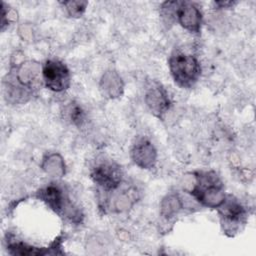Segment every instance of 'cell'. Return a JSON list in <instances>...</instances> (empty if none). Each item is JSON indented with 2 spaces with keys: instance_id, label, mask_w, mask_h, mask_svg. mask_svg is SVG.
Returning a JSON list of instances; mask_svg holds the SVG:
<instances>
[{
  "instance_id": "obj_1",
  "label": "cell",
  "mask_w": 256,
  "mask_h": 256,
  "mask_svg": "<svg viewBox=\"0 0 256 256\" xmlns=\"http://www.w3.org/2000/svg\"><path fill=\"white\" fill-rule=\"evenodd\" d=\"M196 183L192 187L191 195L203 206L218 208L226 195L224 185L214 171H200L195 173Z\"/></svg>"
},
{
  "instance_id": "obj_2",
  "label": "cell",
  "mask_w": 256,
  "mask_h": 256,
  "mask_svg": "<svg viewBox=\"0 0 256 256\" xmlns=\"http://www.w3.org/2000/svg\"><path fill=\"white\" fill-rule=\"evenodd\" d=\"M162 16L168 21L175 19L186 30L199 33L202 25V14L200 9L188 1H167L161 6Z\"/></svg>"
},
{
  "instance_id": "obj_3",
  "label": "cell",
  "mask_w": 256,
  "mask_h": 256,
  "mask_svg": "<svg viewBox=\"0 0 256 256\" xmlns=\"http://www.w3.org/2000/svg\"><path fill=\"white\" fill-rule=\"evenodd\" d=\"M169 69L175 83L182 88H191L199 79L201 67L198 60L182 52H174L169 58Z\"/></svg>"
},
{
  "instance_id": "obj_4",
  "label": "cell",
  "mask_w": 256,
  "mask_h": 256,
  "mask_svg": "<svg viewBox=\"0 0 256 256\" xmlns=\"http://www.w3.org/2000/svg\"><path fill=\"white\" fill-rule=\"evenodd\" d=\"M37 196L57 214L76 223L81 221L82 215L80 210L74 207L68 196L58 185L54 183L47 185L38 191Z\"/></svg>"
},
{
  "instance_id": "obj_5",
  "label": "cell",
  "mask_w": 256,
  "mask_h": 256,
  "mask_svg": "<svg viewBox=\"0 0 256 256\" xmlns=\"http://www.w3.org/2000/svg\"><path fill=\"white\" fill-rule=\"evenodd\" d=\"M70 79L69 69L59 60H48L42 68V80L51 91H65L70 86Z\"/></svg>"
},
{
  "instance_id": "obj_6",
  "label": "cell",
  "mask_w": 256,
  "mask_h": 256,
  "mask_svg": "<svg viewBox=\"0 0 256 256\" xmlns=\"http://www.w3.org/2000/svg\"><path fill=\"white\" fill-rule=\"evenodd\" d=\"M92 181L105 192L118 189L122 182V170L113 162H102L91 172Z\"/></svg>"
},
{
  "instance_id": "obj_7",
  "label": "cell",
  "mask_w": 256,
  "mask_h": 256,
  "mask_svg": "<svg viewBox=\"0 0 256 256\" xmlns=\"http://www.w3.org/2000/svg\"><path fill=\"white\" fill-rule=\"evenodd\" d=\"M221 223L226 233L236 232L239 224L245 218V209L241 203L231 195L225 197L223 203L218 207Z\"/></svg>"
},
{
  "instance_id": "obj_8",
  "label": "cell",
  "mask_w": 256,
  "mask_h": 256,
  "mask_svg": "<svg viewBox=\"0 0 256 256\" xmlns=\"http://www.w3.org/2000/svg\"><path fill=\"white\" fill-rule=\"evenodd\" d=\"M145 103L154 116L163 119L170 108V99L166 89L161 83L152 80L147 84L145 92Z\"/></svg>"
},
{
  "instance_id": "obj_9",
  "label": "cell",
  "mask_w": 256,
  "mask_h": 256,
  "mask_svg": "<svg viewBox=\"0 0 256 256\" xmlns=\"http://www.w3.org/2000/svg\"><path fill=\"white\" fill-rule=\"evenodd\" d=\"M131 158L142 169H151L157 161V151L154 145L145 138L139 139L131 149Z\"/></svg>"
},
{
  "instance_id": "obj_10",
  "label": "cell",
  "mask_w": 256,
  "mask_h": 256,
  "mask_svg": "<svg viewBox=\"0 0 256 256\" xmlns=\"http://www.w3.org/2000/svg\"><path fill=\"white\" fill-rule=\"evenodd\" d=\"M40 67L33 62L21 63L15 72L14 77L18 85L23 89H34L39 84Z\"/></svg>"
},
{
  "instance_id": "obj_11",
  "label": "cell",
  "mask_w": 256,
  "mask_h": 256,
  "mask_svg": "<svg viewBox=\"0 0 256 256\" xmlns=\"http://www.w3.org/2000/svg\"><path fill=\"white\" fill-rule=\"evenodd\" d=\"M124 83L121 76L114 70L106 71L100 80V90L108 98L115 99L123 94Z\"/></svg>"
},
{
  "instance_id": "obj_12",
  "label": "cell",
  "mask_w": 256,
  "mask_h": 256,
  "mask_svg": "<svg viewBox=\"0 0 256 256\" xmlns=\"http://www.w3.org/2000/svg\"><path fill=\"white\" fill-rule=\"evenodd\" d=\"M41 168L52 177H62L65 174V163L58 153L46 155L43 158Z\"/></svg>"
},
{
  "instance_id": "obj_13",
  "label": "cell",
  "mask_w": 256,
  "mask_h": 256,
  "mask_svg": "<svg viewBox=\"0 0 256 256\" xmlns=\"http://www.w3.org/2000/svg\"><path fill=\"white\" fill-rule=\"evenodd\" d=\"M182 208V201L176 194H169L163 198L160 205V213L165 218H171Z\"/></svg>"
},
{
  "instance_id": "obj_14",
  "label": "cell",
  "mask_w": 256,
  "mask_h": 256,
  "mask_svg": "<svg viewBox=\"0 0 256 256\" xmlns=\"http://www.w3.org/2000/svg\"><path fill=\"white\" fill-rule=\"evenodd\" d=\"M9 252L14 255H39L46 254L40 248H35L33 246L27 245L23 242H11L8 245Z\"/></svg>"
},
{
  "instance_id": "obj_15",
  "label": "cell",
  "mask_w": 256,
  "mask_h": 256,
  "mask_svg": "<svg viewBox=\"0 0 256 256\" xmlns=\"http://www.w3.org/2000/svg\"><path fill=\"white\" fill-rule=\"evenodd\" d=\"M60 4L64 6L69 16L78 18V17H81L85 12L88 2L87 1H64V2H60Z\"/></svg>"
},
{
  "instance_id": "obj_16",
  "label": "cell",
  "mask_w": 256,
  "mask_h": 256,
  "mask_svg": "<svg viewBox=\"0 0 256 256\" xmlns=\"http://www.w3.org/2000/svg\"><path fill=\"white\" fill-rule=\"evenodd\" d=\"M70 119L75 125H77V126L82 125V123L84 122V119H85V115H84V112H83V110L80 106L74 105V106L71 107V109H70Z\"/></svg>"
},
{
  "instance_id": "obj_17",
  "label": "cell",
  "mask_w": 256,
  "mask_h": 256,
  "mask_svg": "<svg viewBox=\"0 0 256 256\" xmlns=\"http://www.w3.org/2000/svg\"><path fill=\"white\" fill-rule=\"evenodd\" d=\"M12 18L13 17L11 16L9 9L6 8V4L2 2L1 4V30L2 31L5 29V27L9 25V22Z\"/></svg>"
},
{
  "instance_id": "obj_18",
  "label": "cell",
  "mask_w": 256,
  "mask_h": 256,
  "mask_svg": "<svg viewBox=\"0 0 256 256\" xmlns=\"http://www.w3.org/2000/svg\"><path fill=\"white\" fill-rule=\"evenodd\" d=\"M216 6H218L219 8H229V7H233V5L236 4V2L233 1H217L214 3Z\"/></svg>"
}]
</instances>
